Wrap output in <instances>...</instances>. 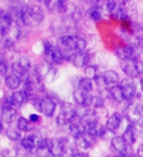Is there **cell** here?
<instances>
[{"label":"cell","mask_w":143,"mask_h":157,"mask_svg":"<svg viewBox=\"0 0 143 157\" xmlns=\"http://www.w3.org/2000/svg\"><path fill=\"white\" fill-rule=\"evenodd\" d=\"M44 19L42 9L37 5H27L23 8L22 22L24 26H38Z\"/></svg>","instance_id":"obj_1"},{"label":"cell","mask_w":143,"mask_h":157,"mask_svg":"<svg viewBox=\"0 0 143 157\" xmlns=\"http://www.w3.org/2000/svg\"><path fill=\"white\" fill-rule=\"evenodd\" d=\"M121 68L122 72L130 78H135L143 75V62L137 59H130V60L121 61Z\"/></svg>","instance_id":"obj_2"},{"label":"cell","mask_w":143,"mask_h":157,"mask_svg":"<svg viewBox=\"0 0 143 157\" xmlns=\"http://www.w3.org/2000/svg\"><path fill=\"white\" fill-rule=\"evenodd\" d=\"M44 55L46 60L50 64H61L64 60V56L60 48L52 42H44Z\"/></svg>","instance_id":"obj_3"},{"label":"cell","mask_w":143,"mask_h":157,"mask_svg":"<svg viewBox=\"0 0 143 157\" xmlns=\"http://www.w3.org/2000/svg\"><path fill=\"white\" fill-rule=\"evenodd\" d=\"M56 104L50 97H42L39 98L37 102V109L38 111L42 113L43 115L50 117L53 115L54 111H55Z\"/></svg>","instance_id":"obj_4"},{"label":"cell","mask_w":143,"mask_h":157,"mask_svg":"<svg viewBox=\"0 0 143 157\" xmlns=\"http://www.w3.org/2000/svg\"><path fill=\"white\" fill-rule=\"evenodd\" d=\"M28 96L24 91H15L9 97L5 99L3 106H13L15 108L22 106L27 101Z\"/></svg>","instance_id":"obj_5"},{"label":"cell","mask_w":143,"mask_h":157,"mask_svg":"<svg viewBox=\"0 0 143 157\" xmlns=\"http://www.w3.org/2000/svg\"><path fill=\"white\" fill-rule=\"evenodd\" d=\"M62 15L64 16V18L69 20V21L77 22L81 19V12L77 5L73 4V3H69V4L65 5V7H64L63 11H62Z\"/></svg>","instance_id":"obj_6"},{"label":"cell","mask_w":143,"mask_h":157,"mask_svg":"<svg viewBox=\"0 0 143 157\" xmlns=\"http://www.w3.org/2000/svg\"><path fill=\"white\" fill-rule=\"evenodd\" d=\"M122 94L126 100H130L131 98H134V96L136 93V87L134 82H132L131 78H125L120 85Z\"/></svg>","instance_id":"obj_7"},{"label":"cell","mask_w":143,"mask_h":157,"mask_svg":"<svg viewBox=\"0 0 143 157\" xmlns=\"http://www.w3.org/2000/svg\"><path fill=\"white\" fill-rule=\"evenodd\" d=\"M31 67H32L31 60H29L28 57L24 56V57L20 58L17 62L14 63L13 70L15 73H16V75L23 76L29 70V69H31Z\"/></svg>","instance_id":"obj_8"},{"label":"cell","mask_w":143,"mask_h":157,"mask_svg":"<svg viewBox=\"0 0 143 157\" xmlns=\"http://www.w3.org/2000/svg\"><path fill=\"white\" fill-rule=\"evenodd\" d=\"M73 99L77 103L78 105L83 106V107H88L91 105L92 102V96L89 95V93L85 92L81 90H75L73 91Z\"/></svg>","instance_id":"obj_9"},{"label":"cell","mask_w":143,"mask_h":157,"mask_svg":"<svg viewBox=\"0 0 143 157\" xmlns=\"http://www.w3.org/2000/svg\"><path fill=\"white\" fill-rule=\"evenodd\" d=\"M83 127H85V132H86V134L89 135L90 136L94 137V139L97 136H103L105 134L104 127H102L100 124H98V122L83 125Z\"/></svg>","instance_id":"obj_10"},{"label":"cell","mask_w":143,"mask_h":157,"mask_svg":"<svg viewBox=\"0 0 143 157\" xmlns=\"http://www.w3.org/2000/svg\"><path fill=\"white\" fill-rule=\"evenodd\" d=\"M77 116L76 110L72 109H64L60 112V114L57 116V123L59 125L71 124L73 120Z\"/></svg>","instance_id":"obj_11"},{"label":"cell","mask_w":143,"mask_h":157,"mask_svg":"<svg viewBox=\"0 0 143 157\" xmlns=\"http://www.w3.org/2000/svg\"><path fill=\"white\" fill-rule=\"evenodd\" d=\"M94 140V137L90 136L89 135H87L86 132L80 135L75 139L76 144L77 147H80L81 149H87L92 145V142Z\"/></svg>","instance_id":"obj_12"},{"label":"cell","mask_w":143,"mask_h":157,"mask_svg":"<svg viewBox=\"0 0 143 157\" xmlns=\"http://www.w3.org/2000/svg\"><path fill=\"white\" fill-rule=\"evenodd\" d=\"M117 56L122 60H130V59H135V51L132 46H124L118 48Z\"/></svg>","instance_id":"obj_13"},{"label":"cell","mask_w":143,"mask_h":157,"mask_svg":"<svg viewBox=\"0 0 143 157\" xmlns=\"http://www.w3.org/2000/svg\"><path fill=\"white\" fill-rule=\"evenodd\" d=\"M13 20L8 12L1 11L0 14V31H1V36H3L5 33L8 32V29L11 27Z\"/></svg>","instance_id":"obj_14"},{"label":"cell","mask_w":143,"mask_h":157,"mask_svg":"<svg viewBox=\"0 0 143 157\" xmlns=\"http://www.w3.org/2000/svg\"><path fill=\"white\" fill-rule=\"evenodd\" d=\"M17 116V110L13 106H3L1 117L2 121L5 123H12Z\"/></svg>","instance_id":"obj_15"},{"label":"cell","mask_w":143,"mask_h":157,"mask_svg":"<svg viewBox=\"0 0 143 157\" xmlns=\"http://www.w3.org/2000/svg\"><path fill=\"white\" fill-rule=\"evenodd\" d=\"M122 122V117L119 113H114L112 116L108 118L107 123H106V128L110 132H116L121 125Z\"/></svg>","instance_id":"obj_16"},{"label":"cell","mask_w":143,"mask_h":157,"mask_svg":"<svg viewBox=\"0 0 143 157\" xmlns=\"http://www.w3.org/2000/svg\"><path fill=\"white\" fill-rule=\"evenodd\" d=\"M65 149V141L62 139H56L52 140L50 152L52 156H62Z\"/></svg>","instance_id":"obj_17"},{"label":"cell","mask_w":143,"mask_h":157,"mask_svg":"<svg viewBox=\"0 0 143 157\" xmlns=\"http://www.w3.org/2000/svg\"><path fill=\"white\" fill-rule=\"evenodd\" d=\"M73 64L77 68H81L86 66V64L88 63V55L85 51L83 52H77L75 55L73 56L72 60Z\"/></svg>","instance_id":"obj_18"},{"label":"cell","mask_w":143,"mask_h":157,"mask_svg":"<svg viewBox=\"0 0 143 157\" xmlns=\"http://www.w3.org/2000/svg\"><path fill=\"white\" fill-rule=\"evenodd\" d=\"M122 137L126 140V142L129 145L134 144L136 140V131H135V126L134 124H130L129 127L126 128V130L125 131Z\"/></svg>","instance_id":"obj_19"},{"label":"cell","mask_w":143,"mask_h":157,"mask_svg":"<svg viewBox=\"0 0 143 157\" xmlns=\"http://www.w3.org/2000/svg\"><path fill=\"white\" fill-rule=\"evenodd\" d=\"M45 5L49 12L51 13H62L66 3L61 0H51V1H46Z\"/></svg>","instance_id":"obj_20"},{"label":"cell","mask_w":143,"mask_h":157,"mask_svg":"<svg viewBox=\"0 0 143 157\" xmlns=\"http://www.w3.org/2000/svg\"><path fill=\"white\" fill-rule=\"evenodd\" d=\"M111 144H112V147L113 149L120 152V153H124L126 149V145L127 144L126 142V140H124V137L122 136H115L112 139V141H111Z\"/></svg>","instance_id":"obj_21"},{"label":"cell","mask_w":143,"mask_h":157,"mask_svg":"<svg viewBox=\"0 0 143 157\" xmlns=\"http://www.w3.org/2000/svg\"><path fill=\"white\" fill-rule=\"evenodd\" d=\"M20 83H21V78H20V76L16 75V74H12V75H9L5 78V85H6L8 90H16L19 87Z\"/></svg>","instance_id":"obj_22"},{"label":"cell","mask_w":143,"mask_h":157,"mask_svg":"<svg viewBox=\"0 0 143 157\" xmlns=\"http://www.w3.org/2000/svg\"><path fill=\"white\" fill-rule=\"evenodd\" d=\"M102 78H103V80H104L106 86H116V83L119 81V75H118L117 72L113 70L106 71Z\"/></svg>","instance_id":"obj_23"},{"label":"cell","mask_w":143,"mask_h":157,"mask_svg":"<svg viewBox=\"0 0 143 157\" xmlns=\"http://www.w3.org/2000/svg\"><path fill=\"white\" fill-rule=\"evenodd\" d=\"M78 90H81L85 92H89L93 90V82L92 80L87 78H81L77 83Z\"/></svg>","instance_id":"obj_24"},{"label":"cell","mask_w":143,"mask_h":157,"mask_svg":"<svg viewBox=\"0 0 143 157\" xmlns=\"http://www.w3.org/2000/svg\"><path fill=\"white\" fill-rule=\"evenodd\" d=\"M110 94L113 97V99L118 101V102H122V100H125V97L124 94H122V88L120 86H113L110 87Z\"/></svg>","instance_id":"obj_25"},{"label":"cell","mask_w":143,"mask_h":157,"mask_svg":"<svg viewBox=\"0 0 143 157\" xmlns=\"http://www.w3.org/2000/svg\"><path fill=\"white\" fill-rule=\"evenodd\" d=\"M22 145L24 146V148H26L27 150H32L34 148V147H37L33 136L24 137V139L22 140Z\"/></svg>","instance_id":"obj_26"},{"label":"cell","mask_w":143,"mask_h":157,"mask_svg":"<svg viewBox=\"0 0 143 157\" xmlns=\"http://www.w3.org/2000/svg\"><path fill=\"white\" fill-rule=\"evenodd\" d=\"M89 17L91 18V20L95 22L100 21L102 19V11H101V8L98 7V6H94L92 7L89 10Z\"/></svg>","instance_id":"obj_27"},{"label":"cell","mask_w":143,"mask_h":157,"mask_svg":"<svg viewBox=\"0 0 143 157\" xmlns=\"http://www.w3.org/2000/svg\"><path fill=\"white\" fill-rule=\"evenodd\" d=\"M17 128L21 131V132H28L31 130V125H29V122L26 119V118H19L18 123H17Z\"/></svg>","instance_id":"obj_28"},{"label":"cell","mask_w":143,"mask_h":157,"mask_svg":"<svg viewBox=\"0 0 143 157\" xmlns=\"http://www.w3.org/2000/svg\"><path fill=\"white\" fill-rule=\"evenodd\" d=\"M85 78H89V80H93L96 78V68L94 66H86L85 69Z\"/></svg>","instance_id":"obj_29"},{"label":"cell","mask_w":143,"mask_h":157,"mask_svg":"<svg viewBox=\"0 0 143 157\" xmlns=\"http://www.w3.org/2000/svg\"><path fill=\"white\" fill-rule=\"evenodd\" d=\"M104 104V101L100 97V96H94L92 97V102H91V105L94 109H98V108H101Z\"/></svg>","instance_id":"obj_30"},{"label":"cell","mask_w":143,"mask_h":157,"mask_svg":"<svg viewBox=\"0 0 143 157\" xmlns=\"http://www.w3.org/2000/svg\"><path fill=\"white\" fill-rule=\"evenodd\" d=\"M7 136L12 140H18L21 139V134H20L19 132H17L16 130L10 129L7 131Z\"/></svg>","instance_id":"obj_31"},{"label":"cell","mask_w":143,"mask_h":157,"mask_svg":"<svg viewBox=\"0 0 143 157\" xmlns=\"http://www.w3.org/2000/svg\"><path fill=\"white\" fill-rule=\"evenodd\" d=\"M0 73H1L2 76H5L8 73V66L3 60L0 62Z\"/></svg>","instance_id":"obj_32"},{"label":"cell","mask_w":143,"mask_h":157,"mask_svg":"<svg viewBox=\"0 0 143 157\" xmlns=\"http://www.w3.org/2000/svg\"><path fill=\"white\" fill-rule=\"evenodd\" d=\"M55 75H56V70L54 71V69L52 68V69H51V71L47 74V76L45 77V78H46V80H47L48 82H51L53 81V78H55Z\"/></svg>","instance_id":"obj_33"},{"label":"cell","mask_w":143,"mask_h":157,"mask_svg":"<svg viewBox=\"0 0 143 157\" xmlns=\"http://www.w3.org/2000/svg\"><path fill=\"white\" fill-rule=\"evenodd\" d=\"M29 121L32 123H36L39 121V116L36 114H31L29 115Z\"/></svg>","instance_id":"obj_34"},{"label":"cell","mask_w":143,"mask_h":157,"mask_svg":"<svg viewBox=\"0 0 143 157\" xmlns=\"http://www.w3.org/2000/svg\"><path fill=\"white\" fill-rule=\"evenodd\" d=\"M13 45H14V42L10 38L6 39V40H5V42H4V47L5 48H10V47L13 46Z\"/></svg>","instance_id":"obj_35"},{"label":"cell","mask_w":143,"mask_h":157,"mask_svg":"<svg viewBox=\"0 0 143 157\" xmlns=\"http://www.w3.org/2000/svg\"><path fill=\"white\" fill-rule=\"evenodd\" d=\"M137 154L139 157H143V144L138 146V149H137Z\"/></svg>","instance_id":"obj_36"},{"label":"cell","mask_w":143,"mask_h":157,"mask_svg":"<svg viewBox=\"0 0 143 157\" xmlns=\"http://www.w3.org/2000/svg\"><path fill=\"white\" fill-rule=\"evenodd\" d=\"M116 157H131V156L126 155V154H125V153H121V154H119V155L116 156Z\"/></svg>","instance_id":"obj_37"},{"label":"cell","mask_w":143,"mask_h":157,"mask_svg":"<svg viewBox=\"0 0 143 157\" xmlns=\"http://www.w3.org/2000/svg\"><path fill=\"white\" fill-rule=\"evenodd\" d=\"M69 157H81V154H80V153H75V154H73V155L69 156Z\"/></svg>","instance_id":"obj_38"},{"label":"cell","mask_w":143,"mask_h":157,"mask_svg":"<svg viewBox=\"0 0 143 157\" xmlns=\"http://www.w3.org/2000/svg\"><path fill=\"white\" fill-rule=\"evenodd\" d=\"M140 86H141V90H143V78L140 80Z\"/></svg>","instance_id":"obj_39"},{"label":"cell","mask_w":143,"mask_h":157,"mask_svg":"<svg viewBox=\"0 0 143 157\" xmlns=\"http://www.w3.org/2000/svg\"><path fill=\"white\" fill-rule=\"evenodd\" d=\"M53 157H63V156H53Z\"/></svg>","instance_id":"obj_40"}]
</instances>
